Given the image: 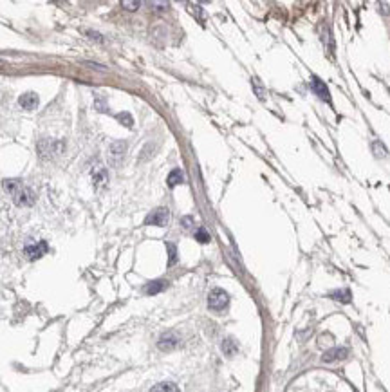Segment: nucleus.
I'll list each match as a JSON object with an SVG mask.
<instances>
[{"mask_svg":"<svg viewBox=\"0 0 390 392\" xmlns=\"http://www.w3.org/2000/svg\"><path fill=\"white\" fill-rule=\"evenodd\" d=\"M2 186H4V190L7 194L13 196V202L17 206H33L34 201H36L34 192L31 188H28V186H24L18 179H4Z\"/></svg>","mask_w":390,"mask_h":392,"instance_id":"f257e3e1","label":"nucleus"},{"mask_svg":"<svg viewBox=\"0 0 390 392\" xmlns=\"http://www.w3.org/2000/svg\"><path fill=\"white\" fill-rule=\"evenodd\" d=\"M228 304H229V295L224 289H221V287L213 289L208 295V308L212 309V311H224V309L228 308Z\"/></svg>","mask_w":390,"mask_h":392,"instance_id":"f03ea898","label":"nucleus"},{"mask_svg":"<svg viewBox=\"0 0 390 392\" xmlns=\"http://www.w3.org/2000/svg\"><path fill=\"white\" fill-rule=\"evenodd\" d=\"M170 221V212H168L167 208H157L154 212L145 219V224L146 226H159V228H165Z\"/></svg>","mask_w":390,"mask_h":392,"instance_id":"7ed1b4c3","label":"nucleus"},{"mask_svg":"<svg viewBox=\"0 0 390 392\" xmlns=\"http://www.w3.org/2000/svg\"><path fill=\"white\" fill-rule=\"evenodd\" d=\"M127 152V141H114L109 148V157H111L112 167H119Z\"/></svg>","mask_w":390,"mask_h":392,"instance_id":"20e7f679","label":"nucleus"},{"mask_svg":"<svg viewBox=\"0 0 390 392\" xmlns=\"http://www.w3.org/2000/svg\"><path fill=\"white\" fill-rule=\"evenodd\" d=\"M49 246H47V242L45 241H40V242H29L28 246L24 248V253H26V257L29 260H36V258L44 257L45 253H47Z\"/></svg>","mask_w":390,"mask_h":392,"instance_id":"39448f33","label":"nucleus"},{"mask_svg":"<svg viewBox=\"0 0 390 392\" xmlns=\"http://www.w3.org/2000/svg\"><path fill=\"white\" fill-rule=\"evenodd\" d=\"M311 89H312V92H314L318 98H322L325 103H331V92H329V89H327V85H325L323 80H320L318 76H312Z\"/></svg>","mask_w":390,"mask_h":392,"instance_id":"423d86ee","label":"nucleus"},{"mask_svg":"<svg viewBox=\"0 0 390 392\" xmlns=\"http://www.w3.org/2000/svg\"><path fill=\"white\" fill-rule=\"evenodd\" d=\"M179 345V336L172 331H168L165 335H161L159 338V342H157V347L161 349V351H172Z\"/></svg>","mask_w":390,"mask_h":392,"instance_id":"0eeeda50","label":"nucleus"},{"mask_svg":"<svg viewBox=\"0 0 390 392\" xmlns=\"http://www.w3.org/2000/svg\"><path fill=\"white\" fill-rule=\"evenodd\" d=\"M349 356V349L345 347H334V349H329L327 353L323 354L322 360L325 364H333V362H340V360H345Z\"/></svg>","mask_w":390,"mask_h":392,"instance_id":"6e6552de","label":"nucleus"},{"mask_svg":"<svg viewBox=\"0 0 390 392\" xmlns=\"http://www.w3.org/2000/svg\"><path fill=\"white\" fill-rule=\"evenodd\" d=\"M18 103H20V107L26 109V111H34V109L38 107L40 100L34 92H26V94H22L18 98Z\"/></svg>","mask_w":390,"mask_h":392,"instance_id":"1a4fd4ad","label":"nucleus"},{"mask_svg":"<svg viewBox=\"0 0 390 392\" xmlns=\"http://www.w3.org/2000/svg\"><path fill=\"white\" fill-rule=\"evenodd\" d=\"M168 286L167 280H154V282H148L145 286V293L146 295H157V293L165 291Z\"/></svg>","mask_w":390,"mask_h":392,"instance_id":"9d476101","label":"nucleus"},{"mask_svg":"<svg viewBox=\"0 0 390 392\" xmlns=\"http://www.w3.org/2000/svg\"><path fill=\"white\" fill-rule=\"evenodd\" d=\"M167 183H168V186H170V188H173V186H177V185H183V183H184L183 170H181V168H173L172 172L168 174Z\"/></svg>","mask_w":390,"mask_h":392,"instance_id":"9b49d317","label":"nucleus"},{"mask_svg":"<svg viewBox=\"0 0 390 392\" xmlns=\"http://www.w3.org/2000/svg\"><path fill=\"white\" fill-rule=\"evenodd\" d=\"M331 298H334L336 302L340 304H349L352 300V295L349 289H336V291L331 293Z\"/></svg>","mask_w":390,"mask_h":392,"instance_id":"f8f14e48","label":"nucleus"},{"mask_svg":"<svg viewBox=\"0 0 390 392\" xmlns=\"http://www.w3.org/2000/svg\"><path fill=\"white\" fill-rule=\"evenodd\" d=\"M150 392H179V389L172 381H163V383H157L156 387H152Z\"/></svg>","mask_w":390,"mask_h":392,"instance_id":"ddd939ff","label":"nucleus"},{"mask_svg":"<svg viewBox=\"0 0 390 392\" xmlns=\"http://www.w3.org/2000/svg\"><path fill=\"white\" fill-rule=\"evenodd\" d=\"M237 342H235L233 338H224L223 340V353L226 354V356H233L235 353H237Z\"/></svg>","mask_w":390,"mask_h":392,"instance_id":"4468645a","label":"nucleus"},{"mask_svg":"<svg viewBox=\"0 0 390 392\" xmlns=\"http://www.w3.org/2000/svg\"><path fill=\"white\" fill-rule=\"evenodd\" d=\"M107 185V172L103 168H98V172H94V186L96 188H103Z\"/></svg>","mask_w":390,"mask_h":392,"instance_id":"2eb2a0df","label":"nucleus"},{"mask_svg":"<svg viewBox=\"0 0 390 392\" xmlns=\"http://www.w3.org/2000/svg\"><path fill=\"white\" fill-rule=\"evenodd\" d=\"M167 248H168V266H173V264L177 262V248L172 242H168Z\"/></svg>","mask_w":390,"mask_h":392,"instance_id":"dca6fc26","label":"nucleus"},{"mask_svg":"<svg viewBox=\"0 0 390 392\" xmlns=\"http://www.w3.org/2000/svg\"><path fill=\"white\" fill-rule=\"evenodd\" d=\"M195 239L199 242H202V244H206V242H210V233L206 231V228L199 226V230L195 231Z\"/></svg>","mask_w":390,"mask_h":392,"instance_id":"f3484780","label":"nucleus"},{"mask_svg":"<svg viewBox=\"0 0 390 392\" xmlns=\"http://www.w3.org/2000/svg\"><path fill=\"white\" fill-rule=\"evenodd\" d=\"M116 118H117V121H121L125 127H128V129L134 125V119H132V116H130L128 112H121V114H117Z\"/></svg>","mask_w":390,"mask_h":392,"instance_id":"a211bd4d","label":"nucleus"},{"mask_svg":"<svg viewBox=\"0 0 390 392\" xmlns=\"http://www.w3.org/2000/svg\"><path fill=\"white\" fill-rule=\"evenodd\" d=\"M372 150L376 154V157H387V150H385V146L379 141H374L372 143Z\"/></svg>","mask_w":390,"mask_h":392,"instance_id":"6ab92c4d","label":"nucleus"},{"mask_svg":"<svg viewBox=\"0 0 390 392\" xmlns=\"http://www.w3.org/2000/svg\"><path fill=\"white\" fill-rule=\"evenodd\" d=\"M253 87H255V92L258 94V98L264 100V98H266V92H264V87H260V84H258V80L256 78H253Z\"/></svg>","mask_w":390,"mask_h":392,"instance_id":"aec40b11","label":"nucleus"},{"mask_svg":"<svg viewBox=\"0 0 390 392\" xmlns=\"http://www.w3.org/2000/svg\"><path fill=\"white\" fill-rule=\"evenodd\" d=\"M121 6L127 7L128 11H136V9L141 6V2H127V0H125V2H121Z\"/></svg>","mask_w":390,"mask_h":392,"instance_id":"412c9836","label":"nucleus"},{"mask_svg":"<svg viewBox=\"0 0 390 392\" xmlns=\"http://www.w3.org/2000/svg\"><path fill=\"white\" fill-rule=\"evenodd\" d=\"M192 223H194V219H192V217H183V221H181L183 228H190V226H192Z\"/></svg>","mask_w":390,"mask_h":392,"instance_id":"4be33fe9","label":"nucleus"},{"mask_svg":"<svg viewBox=\"0 0 390 392\" xmlns=\"http://www.w3.org/2000/svg\"><path fill=\"white\" fill-rule=\"evenodd\" d=\"M150 6H154V7H168L170 4H168V2H150Z\"/></svg>","mask_w":390,"mask_h":392,"instance_id":"5701e85b","label":"nucleus"}]
</instances>
